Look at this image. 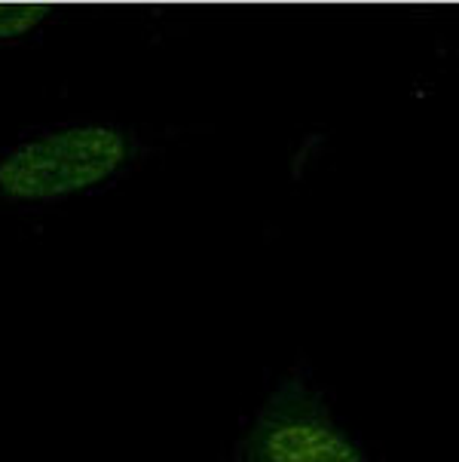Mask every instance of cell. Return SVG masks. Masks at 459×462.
I'll return each instance as SVG.
<instances>
[{
	"instance_id": "obj_1",
	"label": "cell",
	"mask_w": 459,
	"mask_h": 462,
	"mask_svg": "<svg viewBox=\"0 0 459 462\" xmlns=\"http://www.w3.org/2000/svg\"><path fill=\"white\" fill-rule=\"evenodd\" d=\"M151 153L138 129L74 120L25 132L0 153V199L52 206L114 184Z\"/></svg>"
},
{
	"instance_id": "obj_2",
	"label": "cell",
	"mask_w": 459,
	"mask_h": 462,
	"mask_svg": "<svg viewBox=\"0 0 459 462\" xmlns=\"http://www.w3.org/2000/svg\"><path fill=\"white\" fill-rule=\"evenodd\" d=\"M230 462H373L355 432L334 417L307 365H298L270 389Z\"/></svg>"
},
{
	"instance_id": "obj_3",
	"label": "cell",
	"mask_w": 459,
	"mask_h": 462,
	"mask_svg": "<svg viewBox=\"0 0 459 462\" xmlns=\"http://www.w3.org/2000/svg\"><path fill=\"white\" fill-rule=\"evenodd\" d=\"M56 15L50 4H0V43H13L41 31Z\"/></svg>"
}]
</instances>
